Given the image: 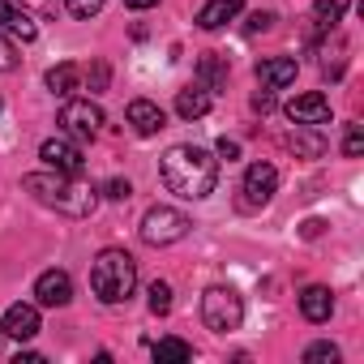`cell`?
<instances>
[{"label": "cell", "instance_id": "52a82bcc", "mask_svg": "<svg viewBox=\"0 0 364 364\" xmlns=\"http://www.w3.org/2000/svg\"><path fill=\"white\" fill-rule=\"evenodd\" d=\"M39 159L52 167V171H65V176H82L86 171V159H82V146L73 137H48L39 146Z\"/></svg>", "mask_w": 364, "mask_h": 364}, {"label": "cell", "instance_id": "7402d4cb", "mask_svg": "<svg viewBox=\"0 0 364 364\" xmlns=\"http://www.w3.org/2000/svg\"><path fill=\"white\" fill-rule=\"evenodd\" d=\"M347 5H351V0H317V5H313V18H317L321 26H334V22H343Z\"/></svg>", "mask_w": 364, "mask_h": 364}, {"label": "cell", "instance_id": "d4e9b609", "mask_svg": "<svg viewBox=\"0 0 364 364\" xmlns=\"http://www.w3.org/2000/svg\"><path fill=\"white\" fill-rule=\"evenodd\" d=\"M65 9L73 18H95V14H103V0H65Z\"/></svg>", "mask_w": 364, "mask_h": 364}, {"label": "cell", "instance_id": "cb8c5ba5", "mask_svg": "<svg viewBox=\"0 0 364 364\" xmlns=\"http://www.w3.org/2000/svg\"><path fill=\"white\" fill-rule=\"evenodd\" d=\"M343 154H347V159H360V154H364V129H360V124L347 129V137H343Z\"/></svg>", "mask_w": 364, "mask_h": 364}, {"label": "cell", "instance_id": "277c9868", "mask_svg": "<svg viewBox=\"0 0 364 364\" xmlns=\"http://www.w3.org/2000/svg\"><path fill=\"white\" fill-rule=\"evenodd\" d=\"M202 321H206V330H215V334L240 330V321H245V300H240V291H236V287H210V291L202 296Z\"/></svg>", "mask_w": 364, "mask_h": 364}, {"label": "cell", "instance_id": "5bb4252c", "mask_svg": "<svg viewBox=\"0 0 364 364\" xmlns=\"http://www.w3.org/2000/svg\"><path fill=\"white\" fill-rule=\"evenodd\" d=\"M257 82L270 86V90L291 86V82H296V60H291V56H270V60H262V65H257Z\"/></svg>", "mask_w": 364, "mask_h": 364}, {"label": "cell", "instance_id": "836d02e7", "mask_svg": "<svg viewBox=\"0 0 364 364\" xmlns=\"http://www.w3.org/2000/svg\"><path fill=\"white\" fill-rule=\"evenodd\" d=\"M124 5H129V9H154L159 0H124Z\"/></svg>", "mask_w": 364, "mask_h": 364}, {"label": "cell", "instance_id": "83f0119b", "mask_svg": "<svg viewBox=\"0 0 364 364\" xmlns=\"http://www.w3.org/2000/svg\"><path fill=\"white\" fill-rule=\"evenodd\" d=\"M103 193H107L112 202H129V198H133V185L116 176V180H107V189H103Z\"/></svg>", "mask_w": 364, "mask_h": 364}, {"label": "cell", "instance_id": "ba28073f", "mask_svg": "<svg viewBox=\"0 0 364 364\" xmlns=\"http://www.w3.org/2000/svg\"><path fill=\"white\" fill-rule=\"evenodd\" d=\"M287 120H291V124H313V129H321V124H330V99L317 95V90L296 95V99L287 103Z\"/></svg>", "mask_w": 364, "mask_h": 364}, {"label": "cell", "instance_id": "4dcf8cb0", "mask_svg": "<svg viewBox=\"0 0 364 364\" xmlns=\"http://www.w3.org/2000/svg\"><path fill=\"white\" fill-rule=\"evenodd\" d=\"M253 112H262V116L274 112V90H270V86H262V90L253 95Z\"/></svg>", "mask_w": 364, "mask_h": 364}, {"label": "cell", "instance_id": "ffe728a7", "mask_svg": "<svg viewBox=\"0 0 364 364\" xmlns=\"http://www.w3.org/2000/svg\"><path fill=\"white\" fill-rule=\"evenodd\" d=\"M77 82H82V69H77V65H56V69H48V90L60 95V99H69V95L77 90Z\"/></svg>", "mask_w": 364, "mask_h": 364}, {"label": "cell", "instance_id": "30bf717a", "mask_svg": "<svg viewBox=\"0 0 364 364\" xmlns=\"http://www.w3.org/2000/svg\"><path fill=\"white\" fill-rule=\"evenodd\" d=\"M274 189H279L274 163H253V167L245 171V202H249V206H266V202L274 198Z\"/></svg>", "mask_w": 364, "mask_h": 364}, {"label": "cell", "instance_id": "6da1fadb", "mask_svg": "<svg viewBox=\"0 0 364 364\" xmlns=\"http://www.w3.org/2000/svg\"><path fill=\"white\" fill-rule=\"evenodd\" d=\"M159 167H163V185L185 202H202L219 185V159L202 146H171Z\"/></svg>", "mask_w": 364, "mask_h": 364}, {"label": "cell", "instance_id": "5b68a950", "mask_svg": "<svg viewBox=\"0 0 364 364\" xmlns=\"http://www.w3.org/2000/svg\"><path fill=\"white\" fill-rule=\"evenodd\" d=\"M189 215H180L176 206H150L146 215H141V240L146 245H154V249H163V245H176V240H185L189 236Z\"/></svg>", "mask_w": 364, "mask_h": 364}, {"label": "cell", "instance_id": "44dd1931", "mask_svg": "<svg viewBox=\"0 0 364 364\" xmlns=\"http://www.w3.org/2000/svg\"><path fill=\"white\" fill-rule=\"evenodd\" d=\"M150 351H154V360H193V347L185 338H159V343H150Z\"/></svg>", "mask_w": 364, "mask_h": 364}, {"label": "cell", "instance_id": "ac0fdd59", "mask_svg": "<svg viewBox=\"0 0 364 364\" xmlns=\"http://www.w3.org/2000/svg\"><path fill=\"white\" fill-rule=\"evenodd\" d=\"M198 82H202L206 90L228 86V60H223L219 52H202V56H198Z\"/></svg>", "mask_w": 364, "mask_h": 364}, {"label": "cell", "instance_id": "e0dca14e", "mask_svg": "<svg viewBox=\"0 0 364 364\" xmlns=\"http://www.w3.org/2000/svg\"><path fill=\"white\" fill-rule=\"evenodd\" d=\"M300 313H304L309 321H330V313H334V291H330V287H304V291H300Z\"/></svg>", "mask_w": 364, "mask_h": 364}, {"label": "cell", "instance_id": "7a4b0ae2", "mask_svg": "<svg viewBox=\"0 0 364 364\" xmlns=\"http://www.w3.org/2000/svg\"><path fill=\"white\" fill-rule=\"evenodd\" d=\"M22 189L52 206L56 215H69V219H90L99 210V189H90L82 176H65V171H26L22 176Z\"/></svg>", "mask_w": 364, "mask_h": 364}, {"label": "cell", "instance_id": "8fae6325", "mask_svg": "<svg viewBox=\"0 0 364 364\" xmlns=\"http://www.w3.org/2000/svg\"><path fill=\"white\" fill-rule=\"evenodd\" d=\"M0 31H9L14 39L31 43V39L39 35V22H35L22 5H14V0H0Z\"/></svg>", "mask_w": 364, "mask_h": 364}, {"label": "cell", "instance_id": "4fadbf2b", "mask_svg": "<svg viewBox=\"0 0 364 364\" xmlns=\"http://www.w3.org/2000/svg\"><path fill=\"white\" fill-rule=\"evenodd\" d=\"M206 112H210V90L202 82H193V86H185L176 95V116L180 120H202Z\"/></svg>", "mask_w": 364, "mask_h": 364}, {"label": "cell", "instance_id": "9c48e42d", "mask_svg": "<svg viewBox=\"0 0 364 364\" xmlns=\"http://www.w3.org/2000/svg\"><path fill=\"white\" fill-rule=\"evenodd\" d=\"M35 300H39L43 309H65V304L73 300V279H69L65 270H43V274L35 279Z\"/></svg>", "mask_w": 364, "mask_h": 364}, {"label": "cell", "instance_id": "f546056e", "mask_svg": "<svg viewBox=\"0 0 364 364\" xmlns=\"http://www.w3.org/2000/svg\"><path fill=\"white\" fill-rule=\"evenodd\" d=\"M270 26H274V14H262V9H257V14H249V22H245V31H249V35L270 31Z\"/></svg>", "mask_w": 364, "mask_h": 364}, {"label": "cell", "instance_id": "f1b7e54d", "mask_svg": "<svg viewBox=\"0 0 364 364\" xmlns=\"http://www.w3.org/2000/svg\"><path fill=\"white\" fill-rule=\"evenodd\" d=\"M9 69H18V52H14V43L5 39V31H0V73H9Z\"/></svg>", "mask_w": 364, "mask_h": 364}, {"label": "cell", "instance_id": "8992f818", "mask_svg": "<svg viewBox=\"0 0 364 364\" xmlns=\"http://www.w3.org/2000/svg\"><path fill=\"white\" fill-rule=\"evenodd\" d=\"M60 129H65V137H73V141H95L99 129H103V112H99L90 99H65V107H60Z\"/></svg>", "mask_w": 364, "mask_h": 364}, {"label": "cell", "instance_id": "2e32d148", "mask_svg": "<svg viewBox=\"0 0 364 364\" xmlns=\"http://www.w3.org/2000/svg\"><path fill=\"white\" fill-rule=\"evenodd\" d=\"M240 0H206V5L198 9V26L202 31H219V26H228L232 18H240Z\"/></svg>", "mask_w": 364, "mask_h": 364}, {"label": "cell", "instance_id": "1f68e13d", "mask_svg": "<svg viewBox=\"0 0 364 364\" xmlns=\"http://www.w3.org/2000/svg\"><path fill=\"white\" fill-rule=\"evenodd\" d=\"M219 159H228V163H232V159H240V146L223 137V141H219Z\"/></svg>", "mask_w": 364, "mask_h": 364}, {"label": "cell", "instance_id": "d6986e66", "mask_svg": "<svg viewBox=\"0 0 364 364\" xmlns=\"http://www.w3.org/2000/svg\"><path fill=\"white\" fill-rule=\"evenodd\" d=\"M287 146H291L300 159H321V154H326V137H321L313 124H296V133L287 137Z\"/></svg>", "mask_w": 364, "mask_h": 364}, {"label": "cell", "instance_id": "d6a6232c", "mask_svg": "<svg viewBox=\"0 0 364 364\" xmlns=\"http://www.w3.org/2000/svg\"><path fill=\"white\" fill-rule=\"evenodd\" d=\"M31 5H35L43 18H52V14H56V0H31Z\"/></svg>", "mask_w": 364, "mask_h": 364}, {"label": "cell", "instance_id": "4316f807", "mask_svg": "<svg viewBox=\"0 0 364 364\" xmlns=\"http://www.w3.org/2000/svg\"><path fill=\"white\" fill-rule=\"evenodd\" d=\"M107 82H112V69H107L103 60H95V65H90V90L99 95V90H107Z\"/></svg>", "mask_w": 364, "mask_h": 364}, {"label": "cell", "instance_id": "3957f363", "mask_svg": "<svg viewBox=\"0 0 364 364\" xmlns=\"http://www.w3.org/2000/svg\"><path fill=\"white\" fill-rule=\"evenodd\" d=\"M137 287V262L124 249H103L90 266V291L103 304H124Z\"/></svg>", "mask_w": 364, "mask_h": 364}, {"label": "cell", "instance_id": "9a60e30c", "mask_svg": "<svg viewBox=\"0 0 364 364\" xmlns=\"http://www.w3.org/2000/svg\"><path fill=\"white\" fill-rule=\"evenodd\" d=\"M5 334L9 338H35L39 334V309L35 304H14L9 313H5Z\"/></svg>", "mask_w": 364, "mask_h": 364}, {"label": "cell", "instance_id": "484cf974", "mask_svg": "<svg viewBox=\"0 0 364 364\" xmlns=\"http://www.w3.org/2000/svg\"><path fill=\"white\" fill-rule=\"evenodd\" d=\"M304 360H309V364H321V360L334 364V360H338V347H334V343H313V347L304 351Z\"/></svg>", "mask_w": 364, "mask_h": 364}, {"label": "cell", "instance_id": "7c38bea8", "mask_svg": "<svg viewBox=\"0 0 364 364\" xmlns=\"http://www.w3.org/2000/svg\"><path fill=\"white\" fill-rule=\"evenodd\" d=\"M129 124H133L137 137H154V133L167 124V116H163L159 103H150V99H133V103H129Z\"/></svg>", "mask_w": 364, "mask_h": 364}, {"label": "cell", "instance_id": "603a6c76", "mask_svg": "<svg viewBox=\"0 0 364 364\" xmlns=\"http://www.w3.org/2000/svg\"><path fill=\"white\" fill-rule=\"evenodd\" d=\"M150 313H154V317L171 313V287H167V283H159V279L150 283Z\"/></svg>", "mask_w": 364, "mask_h": 364}]
</instances>
